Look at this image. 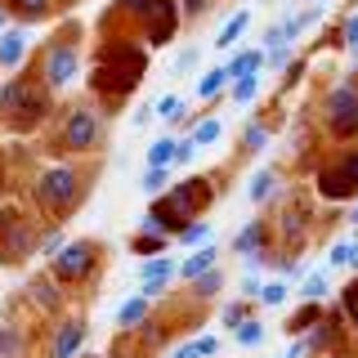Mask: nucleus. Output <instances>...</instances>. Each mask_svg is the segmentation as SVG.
I'll return each instance as SVG.
<instances>
[{"mask_svg": "<svg viewBox=\"0 0 358 358\" xmlns=\"http://www.w3.org/2000/svg\"><path fill=\"white\" fill-rule=\"evenodd\" d=\"M0 112H5V121L14 130H31L36 121L50 112V85L31 81V76H14V81L0 85Z\"/></svg>", "mask_w": 358, "mask_h": 358, "instance_id": "1", "label": "nucleus"}, {"mask_svg": "<svg viewBox=\"0 0 358 358\" xmlns=\"http://www.w3.org/2000/svg\"><path fill=\"white\" fill-rule=\"evenodd\" d=\"M210 197H215V184L210 179H188V184H171L162 197H157V210L166 215L171 224V233H179L188 220H197L201 210L210 206Z\"/></svg>", "mask_w": 358, "mask_h": 358, "instance_id": "2", "label": "nucleus"}, {"mask_svg": "<svg viewBox=\"0 0 358 358\" xmlns=\"http://www.w3.org/2000/svg\"><path fill=\"white\" fill-rule=\"evenodd\" d=\"M117 9L143 22V45L162 50V45L175 41V27H179L175 0H117Z\"/></svg>", "mask_w": 358, "mask_h": 358, "instance_id": "3", "label": "nucleus"}, {"mask_svg": "<svg viewBox=\"0 0 358 358\" xmlns=\"http://www.w3.org/2000/svg\"><path fill=\"white\" fill-rule=\"evenodd\" d=\"M99 139H103V117H99V108L94 103H76V108H67V117H63V134H59V143L67 152H94L99 148Z\"/></svg>", "mask_w": 358, "mask_h": 358, "instance_id": "4", "label": "nucleus"}, {"mask_svg": "<svg viewBox=\"0 0 358 358\" xmlns=\"http://www.w3.org/2000/svg\"><path fill=\"white\" fill-rule=\"evenodd\" d=\"M36 76L50 90H67L81 76V50H76L72 41H54L41 50V63H36Z\"/></svg>", "mask_w": 358, "mask_h": 358, "instance_id": "5", "label": "nucleus"}, {"mask_svg": "<svg viewBox=\"0 0 358 358\" xmlns=\"http://www.w3.org/2000/svg\"><path fill=\"white\" fill-rule=\"evenodd\" d=\"M81 193V175L72 166H45L36 175V201L45 210H67Z\"/></svg>", "mask_w": 358, "mask_h": 358, "instance_id": "6", "label": "nucleus"}, {"mask_svg": "<svg viewBox=\"0 0 358 358\" xmlns=\"http://www.w3.org/2000/svg\"><path fill=\"white\" fill-rule=\"evenodd\" d=\"M94 264H99V246L94 242H63V251L50 260L54 278L59 282H81V278H94Z\"/></svg>", "mask_w": 358, "mask_h": 358, "instance_id": "7", "label": "nucleus"}, {"mask_svg": "<svg viewBox=\"0 0 358 358\" xmlns=\"http://www.w3.org/2000/svg\"><path fill=\"white\" fill-rule=\"evenodd\" d=\"M327 126L341 139H354L358 134V90L354 85H336L327 94Z\"/></svg>", "mask_w": 358, "mask_h": 358, "instance_id": "8", "label": "nucleus"}, {"mask_svg": "<svg viewBox=\"0 0 358 358\" xmlns=\"http://www.w3.org/2000/svg\"><path fill=\"white\" fill-rule=\"evenodd\" d=\"M175 278H179V264H175L166 251H162V255H143V260H139V291H143L148 300L166 296V287H171Z\"/></svg>", "mask_w": 358, "mask_h": 358, "instance_id": "9", "label": "nucleus"}, {"mask_svg": "<svg viewBox=\"0 0 358 358\" xmlns=\"http://www.w3.org/2000/svg\"><path fill=\"white\" fill-rule=\"evenodd\" d=\"M322 193H327V197H350V193H358V152L341 157L336 166L322 171Z\"/></svg>", "mask_w": 358, "mask_h": 358, "instance_id": "10", "label": "nucleus"}, {"mask_svg": "<svg viewBox=\"0 0 358 358\" xmlns=\"http://www.w3.org/2000/svg\"><path fill=\"white\" fill-rule=\"evenodd\" d=\"M85 336H90V327L81 318H63L59 331H54V341H50V358H72L85 345Z\"/></svg>", "mask_w": 358, "mask_h": 358, "instance_id": "11", "label": "nucleus"}, {"mask_svg": "<svg viewBox=\"0 0 358 358\" xmlns=\"http://www.w3.org/2000/svg\"><path fill=\"white\" fill-rule=\"evenodd\" d=\"M36 251V238H31V229L22 220H14V229L0 238V260H9V264H18V260H27V255Z\"/></svg>", "mask_w": 358, "mask_h": 358, "instance_id": "12", "label": "nucleus"}, {"mask_svg": "<svg viewBox=\"0 0 358 358\" xmlns=\"http://www.w3.org/2000/svg\"><path fill=\"white\" fill-rule=\"evenodd\" d=\"M27 45H31V36H27V27H5L0 31V67H22V59H27Z\"/></svg>", "mask_w": 358, "mask_h": 358, "instance_id": "13", "label": "nucleus"}, {"mask_svg": "<svg viewBox=\"0 0 358 358\" xmlns=\"http://www.w3.org/2000/svg\"><path fill=\"white\" fill-rule=\"evenodd\" d=\"M215 264H220V246L215 242H201V246H193V255L179 264V278H184V282H193V278H201L206 268H215Z\"/></svg>", "mask_w": 358, "mask_h": 358, "instance_id": "14", "label": "nucleus"}, {"mask_svg": "<svg viewBox=\"0 0 358 358\" xmlns=\"http://www.w3.org/2000/svg\"><path fill=\"white\" fill-rule=\"evenodd\" d=\"M143 322H148V296H143V291L117 305V327H121V331H139Z\"/></svg>", "mask_w": 358, "mask_h": 358, "instance_id": "15", "label": "nucleus"}, {"mask_svg": "<svg viewBox=\"0 0 358 358\" xmlns=\"http://www.w3.org/2000/svg\"><path fill=\"white\" fill-rule=\"evenodd\" d=\"M264 242H268V224L264 220H251V224H242V229H238L233 251H238V255H255V251H264Z\"/></svg>", "mask_w": 358, "mask_h": 358, "instance_id": "16", "label": "nucleus"}, {"mask_svg": "<svg viewBox=\"0 0 358 358\" xmlns=\"http://www.w3.org/2000/svg\"><path fill=\"white\" fill-rule=\"evenodd\" d=\"M224 72H229V85L238 81V76L264 72V45H260V50H242V54H233V59L224 63Z\"/></svg>", "mask_w": 358, "mask_h": 358, "instance_id": "17", "label": "nucleus"}, {"mask_svg": "<svg viewBox=\"0 0 358 358\" xmlns=\"http://www.w3.org/2000/svg\"><path fill=\"white\" fill-rule=\"evenodd\" d=\"M246 27H251V9H238V14H229V22L220 27V36L210 41V45H215V50H233V45L242 41Z\"/></svg>", "mask_w": 358, "mask_h": 358, "instance_id": "18", "label": "nucleus"}, {"mask_svg": "<svg viewBox=\"0 0 358 358\" xmlns=\"http://www.w3.org/2000/svg\"><path fill=\"white\" fill-rule=\"evenodd\" d=\"M152 112H157V121H171V126H188V99H179V94H162L152 103Z\"/></svg>", "mask_w": 358, "mask_h": 358, "instance_id": "19", "label": "nucleus"}, {"mask_svg": "<svg viewBox=\"0 0 358 358\" xmlns=\"http://www.w3.org/2000/svg\"><path fill=\"white\" fill-rule=\"evenodd\" d=\"M215 354H220V341L210 331H201V336H193V341H184V345L171 350V358H215Z\"/></svg>", "mask_w": 358, "mask_h": 358, "instance_id": "20", "label": "nucleus"}, {"mask_svg": "<svg viewBox=\"0 0 358 358\" xmlns=\"http://www.w3.org/2000/svg\"><path fill=\"white\" fill-rule=\"evenodd\" d=\"M220 134H224V121L220 117H201L188 126V139L197 143V148H210V143H220Z\"/></svg>", "mask_w": 358, "mask_h": 358, "instance_id": "21", "label": "nucleus"}, {"mask_svg": "<svg viewBox=\"0 0 358 358\" xmlns=\"http://www.w3.org/2000/svg\"><path fill=\"white\" fill-rule=\"evenodd\" d=\"M188 287H193V300H215L220 291H224V268H220V264H215V268H206V273L193 278Z\"/></svg>", "mask_w": 358, "mask_h": 358, "instance_id": "22", "label": "nucleus"}, {"mask_svg": "<svg viewBox=\"0 0 358 358\" xmlns=\"http://www.w3.org/2000/svg\"><path fill=\"white\" fill-rule=\"evenodd\" d=\"M166 188H171V166H148L139 179V193L143 197H162Z\"/></svg>", "mask_w": 358, "mask_h": 358, "instance_id": "23", "label": "nucleus"}, {"mask_svg": "<svg viewBox=\"0 0 358 358\" xmlns=\"http://www.w3.org/2000/svg\"><path fill=\"white\" fill-rule=\"evenodd\" d=\"M54 287H59V278H36V282H31V300H36L41 309L59 313V305H63V300H59V291H54Z\"/></svg>", "mask_w": 358, "mask_h": 358, "instance_id": "24", "label": "nucleus"}, {"mask_svg": "<svg viewBox=\"0 0 358 358\" xmlns=\"http://www.w3.org/2000/svg\"><path fill=\"white\" fill-rule=\"evenodd\" d=\"M287 296H291V278H268V282L260 287V305H268V309H278V305H287Z\"/></svg>", "mask_w": 358, "mask_h": 358, "instance_id": "25", "label": "nucleus"}, {"mask_svg": "<svg viewBox=\"0 0 358 358\" xmlns=\"http://www.w3.org/2000/svg\"><path fill=\"white\" fill-rule=\"evenodd\" d=\"M268 148V126H260V121H246V130H242V152L246 157H260Z\"/></svg>", "mask_w": 358, "mask_h": 358, "instance_id": "26", "label": "nucleus"}, {"mask_svg": "<svg viewBox=\"0 0 358 358\" xmlns=\"http://www.w3.org/2000/svg\"><path fill=\"white\" fill-rule=\"evenodd\" d=\"M273 188H278V175H273V171H255V175H251V184H246V197L260 206V201L273 197Z\"/></svg>", "mask_w": 358, "mask_h": 358, "instance_id": "27", "label": "nucleus"}, {"mask_svg": "<svg viewBox=\"0 0 358 358\" xmlns=\"http://www.w3.org/2000/svg\"><path fill=\"white\" fill-rule=\"evenodd\" d=\"M210 233H215V229H210V220H188L184 229L175 233V242L179 246H201V242H210Z\"/></svg>", "mask_w": 358, "mask_h": 358, "instance_id": "28", "label": "nucleus"}, {"mask_svg": "<svg viewBox=\"0 0 358 358\" xmlns=\"http://www.w3.org/2000/svg\"><path fill=\"white\" fill-rule=\"evenodd\" d=\"M134 255H162V251H171V233H139V238H134V246H130Z\"/></svg>", "mask_w": 358, "mask_h": 358, "instance_id": "29", "label": "nucleus"}, {"mask_svg": "<svg viewBox=\"0 0 358 358\" xmlns=\"http://www.w3.org/2000/svg\"><path fill=\"white\" fill-rule=\"evenodd\" d=\"M175 143L179 134H162V139L148 143V166H175Z\"/></svg>", "mask_w": 358, "mask_h": 358, "instance_id": "30", "label": "nucleus"}, {"mask_svg": "<svg viewBox=\"0 0 358 358\" xmlns=\"http://www.w3.org/2000/svg\"><path fill=\"white\" fill-rule=\"evenodd\" d=\"M296 291H300V300H327L331 296V282H327V273H305Z\"/></svg>", "mask_w": 358, "mask_h": 358, "instance_id": "31", "label": "nucleus"}, {"mask_svg": "<svg viewBox=\"0 0 358 358\" xmlns=\"http://www.w3.org/2000/svg\"><path fill=\"white\" fill-rule=\"evenodd\" d=\"M5 5L14 9L22 22H36V18H45V14L54 9V0H5Z\"/></svg>", "mask_w": 358, "mask_h": 358, "instance_id": "32", "label": "nucleus"}, {"mask_svg": "<svg viewBox=\"0 0 358 358\" xmlns=\"http://www.w3.org/2000/svg\"><path fill=\"white\" fill-rule=\"evenodd\" d=\"M318 318H322V313H318V300H305V309L287 318V331H291V336H305V331H309Z\"/></svg>", "mask_w": 358, "mask_h": 358, "instance_id": "33", "label": "nucleus"}, {"mask_svg": "<svg viewBox=\"0 0 358 358\" xmlns=\"http://www.w3.org/2000/svg\"><path fill=\"white\" fill-rule=\"evenodd\" d=\"M233 341H238L242 350H255V345H264V322H260V318H246L242 327H233Z\"/></svg>", "mask_w": 358, "mask_h": 358, "instance_id": "34", "label": "nucleus"}, {"mask_svg": "<svg viewBox=\"0 0 358 358\" xmlns=\"http://www.w3.org/2000/svg\"><path fill=\"white\" fill-rule=\"evenodd\" d=\"M255 94H260V72H251V76H238V81H233V108H246Z\"/></svg>", "mask_w": 358, "mask_h": 358, "instance_id": "35", "label": "nucleus"}, {"mask_svg": "<svg viewBox=\"0 0 358 358\" xmlns=\"http://www.w3.org/2000/svg\"><path fill=\"white\" fill-rule=\"evenodd\" d=\"M251 318V305H246V296L242 300H229V305L220 309V322H224V331H233V327H242V322Z\"/></svg>", "mask_w": 358, "mask_h": 358, "instance_id": "36", "label": "nucleus"}, {"mask_svg": "<svg viewBox=\"0 0 358 358\" xmlns=\"http://www.w3.org/2000/svg\"><path fill=\"white\" fill-rule=\"evenodd\" d=\"M224 85H229V72H224V63H220V67H210V72L197 81V99H215Z\"/></svg>", "mask_w": 358, "mask_h": 358, "instance_id": "37", "label": "nucleus"}, {"mask_svg": "<svg viewBox=\"0 0 358 358\" xmlns=\"http://www.w3.org/2000/svg\"><path fill=\"white\" fill-rule=\"evenodd\" d=\"M63 242H67V233H63V229H50V233H45V238L36 242V251L45 255V260H54V255L63 251Z\"/></svg>", "mask_w": 358, "mask_h": 358, "instance_id": "38", "label": "nucleus"}, {"mask_svg": "<svg viewBox=\"0 0 358 358\" xmlns=\"http://www.w3.org/2000/svg\"><path fill=\"white\" fill-rule=\"evenodd\" d=\"M350 246L354 242H336L327 251V268H350Z\"/></svg>", "mask_w": 358, "mask_h": 358, "instance_id": "39", "label": "nucleus"}, {"mask_svg": "<svg viewBox=\"0 0 358 358\" xmlns=\"http://www.w3.org/2000/svg\"><path fill=\"white\" fill-rule=\"evenodd\" d=\"M0 354H5V358H22V336L18 331H0Z\"/></svg>", "mask_w": 358, "mask_h": 358, "instance_id": "40", "label": "nucleus"}, {"mask_svg": "<svg viewBox=\"0 0 358 358\" xmlns=\"http://www.w3.org/2000/svg\"><path fill=\"white\" fill-rule=\"evenodd\" d=\"M291 63V45H273V50H264V67H287Z\"/></svg>", "mask_w": 358, "mask_h": 358, "instance_id": "41", "label": "nucleus"}, {"mask_svg": "<svg viewBox=\"0 0 358 358\" xmlns=\"http://www.w3.org/2000/svg\"><path fill=\"white\" fill-rule=\"evenodd\" d=\"M197 59H201V50H197V45H188V50H179V59H175V72L184 76L188 67H197Z\"/></svg>", "mask_w": 358, "mask_h": 358, "instance_id": "42", "label": "nucleus"}, {"mask_svg": "<svg viewBox=\"0 0 358 358\" xmlns=\"http://www.w3.org/2000/svg\"><path fill=\"white\" fill-rule=\"evenodd\" d=\"M193 157H197V143H193V139H188V134H184V139L175 143V166H188V162H193Z\"/></svg>", "mask_w": 358, "mask_h": 358, "instance_id": "43", "label": "nucleus"}, {"mask_svg": "<svg viewBox=\"0 0 358 358\" xmlns=\"http://www.w3.org/2000/svg\"><path fill=\"white\" fill-rule=\"evenodd\" d=\"M341 305H345V313H350V322L358 327V282L345 287V300H341Z\"/></svg>", "mask_w": 358, "mask_h": 358, "instance_id": "44", "label": "nucleus"}, {"mask_svg": "<svg viewBox=\"0 0 358 358\" xmlns=\"http://www.w3.org/2000/svg\"><path fill=\"white\" fill-rule=\"evenodd\" d=\"M260 45H264V50H273V45H291V41L282 36V22H273V27H268L264 36H260Z\"/></svg>", "mask_w": 358, "mask_h": 358, "instance_id": "45", "label": "nucleus"}, {"mask_svg": "<svg viewBox=\"0 0 358 358\" xmlns=\"http://www.w3.org/2000/svg\"><path fill=\"white\" fill-rule=\"evenodd\" d=\"M300 229H305V220H300V210H287V215H282V233H287V238H296Z\"/></svg>", "mask_w": 358, "mask_h": 358, "instance_id": "46", "label": "nucleus"}, {"mask_svg": "<svg viewBox=\"0 0 358 358\" xmlns=\"http://www.w3.org/2000/svg\"><path fill=\"white\" fill-rule=\"evenodd\" d=\"M206 9H210V0H179V14H188V18L206 14Z\"/></svg>", "mask_w": 358, "mask_h": 358, "instance_id": "47", "label": "nucleus"}, {"mask_svg": "<svg viewBox=\"0 0 358 358\" xmlns=\"http://www.w3.org/2000/svg\"><path fill=\"white\" fill-rule=\"evenodd\" d=\"M260 287H264V282H260L255 273H246V278H242V296H246V300H260Z\"/></svg>", "mask_w": 358, "mask_h": 358, "instance_id": "48", "label": "nucleus"}, {"mask_svg": "<svg viewBox=\"0 0 358 358\" xmlns=\"http://www.w3.org/2000/svg\"><path fill=\"white\" fill-rule=\"evenodd\" d=\"M305 354H309V341H305V336H296V341L287 345V354H282V358H305Z\"/></svg>", "mask_w": 358, "mask_h": 358, "instance_id": "49", "label": "nucleus"}, {"mask_svg": "<svg viewBox=\"0 0 358 358\" xmlns=\"http://www.w3.org/2000/svg\"><path fill=\"white\" fill-rule=\"evenodd\" d=\"M148 117H157V112H152V108H139V112H134L130 121H134V126H148Z\"/></svg>", "mask_w": 358, "mask_h": 358, "instance_id": "50", "label": "nucleus"}, {"mask_svg": "<svg viewBox=\"0 0 358 358\" xmlns=\"http://www.w3.org/2000/svg\"><path fill=\"white\" fill-rule=\"evenodd\" d=\"M350 268H354V273H358V242L350 246Z\"/></svg>", "mask_w": 358, "mask_h": 358, "instance_id": "51", "label": "nucleus"}, {"mask_svg": "<svg viewBox=\"0 0 358 358\" xmlns=\"http://www.w3.org/2000/svg\"><path fill=\"white\" fill-rule=\"evenodd\" d=\"M350 220H354V224H358V206H354V210H350Z\"/></svg>", "mask_w": 358, "mask_h": 358, "instance_id": "52", "label": "nucleus"}, {"mask_svg": "<svg viewBox=\"0 0 358 358\" xmlns=\"http://www.w3.org/2000/svg\"><path fill=\"white\" fill-rule=\"evenodd\" d=\"M0 31H5V9H0Z\"/></svg>", "mask_w": 358, "mask_h": 358, "instance_id": "53", "label": "nucleus"}]
</instances>
